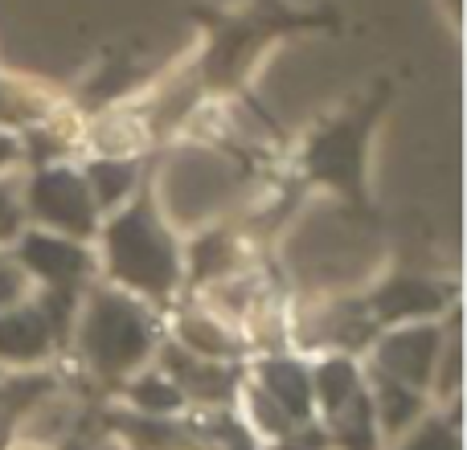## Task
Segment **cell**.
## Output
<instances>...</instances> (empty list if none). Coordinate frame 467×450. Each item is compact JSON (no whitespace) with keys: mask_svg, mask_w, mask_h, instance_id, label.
Instances as JSON below:
<instances>
[{"mask_svg":"<svg viewBox=\"0 0 467 450\" xmlns=\"http://www.w3.org/2000/svg\"><path fill=\"white\" fill-rule=\"evenodd\" d=\"M394 98V82L381 78L373 82V90H365L357 103H348L345 111H337L332 119H324L320 128L307 136L304 152H299V172L312 185H324L328 193H337L340 201H348L357 213L369 210V193H365V156H369V136L378 128L381 111Z\"/></svg>","mask_w":467,"mask_h":450,"instance_id":"obj_1","label":"cell"},{"mask_svg":"<svg viewBox=\"0 0 467 450\" xmlns=\"http://www.w3.org/2000/svg\"><path fill=\"white\" fill-rule=\"evenodd\" d=\"M103 250H107V274L119 287L136 291V295L164 303L181 287V246L164 230L148 180L140 185L136 201L103 225Z\"/></svg>","mask_w":467,"mask_h":450,"instance_id":"obj_2","label":"cell"},{"mask_svg":"<svg viewBox=\"0 0 467 450\" xmlns=\"http://www.w3.org/2000/svg\"><path fill=\"white\" fill-rule=\"evenodd\" d=\"M193 16L210 29V49L202 57L205 90H238L242 74L250 70V62L266 41L291 29H324L337 21L332 13H304V8H287L279 0H258L234 16H222L218 8H193Z\"/></svg>","mask_w":467,"mask_h":450,"instance_id":"obj_3","label":"cell"},{"mask_svg":"<svg viewBox=\"0 0 467 450\" xmlns=\"http://www.w3.org/2000/svg\"><path fill=\"white\" fill-rule=\"evenodd\" d=\"M156 320L123 287H90L87 315L78 328V353L103 381H123L152 356Z\"/></svg>","mask_w":467,"mask_h":450,"instance_id":"obj_4","label":"cell"},{"mask_svg":"<svg viewBox=\"0 0 467 450\" xmlns=\"http://www.w3.org/2000/svg\"><path fill=\"white\" fill-rule=\"evenodd\" d=\"M25 218L49 225L66 238H95L99 233V205L87 177L66 164H41L25 189Z\"/></svg>","mask_w":467,"mask_h":450,"instance_id":"obj_5","label":"cell"},{"mask_svg":"<svg viewBox=\"0 0 467 450\" xmlns=\"http://www.w3.org/2000/svg\"><path fill=\"white\" fill-rule=\"evenodd\" d=\"M460 287L455 282H439L414 271H394L381 287H373L361 299V312L369 315L373 328H398V323H414L439 315L443 307H455Z\"/></svg>","mask_w":467,"mask_h":450,"instance_id":"obj_6","label":"cell"},{"mask_svg":"<svg viewBox=\"0 0 467 450\" xmlns=\"http://www.w3.org/2000/svg\"><path fill=\"white\" fill-rule=\"evenodd\" d=\"M443 336H447V328L439 320L435 323H427V320L398 323L386 336L373 340V373L394 377L410 389H431L439 353H443Z\"/></svg>","mask_w":467,"mask_h":450,"instance_id":"obj_7","label":"cell"},{"mask_svg":"<svg viewBox=\"0 0 467 450\" xmlns=\"http://www.w3.org/2000/svg\"><path fill=\"white\" fill-rule=\"evenodd\" d=\"M16 262L29 271V279L41 282V291H66V295H82V287L95 274V254L82 246L78 238L66 233H41L21 230L16 233Z\"/></svg>","mask_w":467,"mask_h":450,"instance_id":"obj_8","label":"cell"},{"mask_svg":"<svg viewBox=\"0 0 467 450\" xmlns=\"http://www.w3.org/2000/svg\"><path fill=\"white\" fill-rule=\"evenodd\" d=\"M161 373L185 394V402L197 397V402L226 405L242 385L238 364H218L213 356H202L185 344H164L161 348Z\"/></svg>","mask_w":467,"mask_h":450,"instance_id":"obj_9","label":"cell"},{"mask_svg":"<svg viewBox=\"0 0 467 450\" xmlns=\"http://www.w3.org/2000/svg\"><path fill=\"white\" fill-rule=\"evenodd\" d=\"M54 348L62 344H57L37 299H21L0 312V364H37Z\"/></svg>","mask_w":467,"mask_h":450,"instance_id":"obj_10","label":"cell"},{"mask_svg":"<svg viewBox=\"0 0 467 450\" xmlns=\"http://www.w3.org/2000/svg\"><path fill=\"white\" fill-rule=\"evenodd\" d=\"M254 377H258V389L287 414L296 426L312 422L316 414V397H312V369L296 356H263L254 364Z\"/></svg>","mask_w":467,"mask_h":450,"instance_id":"obj_11","label":"cell"},{"mask_svg":"<svg viewBox=\"0 0 467 450\" xmlns=\"http://www.w3.org/2000/svg\"><path fill=\"white\" fill-rule=\"evenodd\" d=\"M361 389H365V377L357 373L353 356H345V353L324 356V361L312 369V397L320 402V410L328 414V418L337 410H345Z\"/></svg>","mask_w":467,"mask_h":450,"instance_id":"obj_12","label":"cell"},{"mask_svg":"<svg viewBox=\"0 0 467 450\" xmlns=\"http://www.w3.org/2000/svg\"><path fill=\"white\" fill-rule=\"evenodd\" d=\"M373 377V414H378L381 430L389 438H398L402 430L414 426V418L422 414V389H410L394 377H381V373H369Z\"/></svg>","mask_w":467,"mask_h":450,"instance_id":"obj_13","label":"cell"},{"mask_svg":"<svg viewBox=\"0 0 467 450\" xmlns=\"http://www.w3.org/2000/svg\"><path fill=\"white\" fill-rule=\"evenodd\" d=\"M328 435L340 450H378V414H373V397H369V385L328 418Z\"/></svg>","mask_w":467,"mask_h":450,"instance_id":"obj_14","label":"cell"},{"mask_svg":"<svg viewBox=\"0 0 467 450\" xmlns=\"http://www.w3.org/2000/svg\"><path fill=\"white\" fill-rule=\"evenodd\" d=\"M140 164L136 160H95L82 177H87L90 193H95V205L99 210H111V205L123 201V193L140 185Z\"/></svg>","mask_w":467,"mask_h":450,"instance_id":"obj_15","label":"cell"},{"mask_svg":"<svg viewBox=\"0 0 467 450\" xmlns=\"http://www.w3.org/2000/svg\"><path fill=\"white\" fill-rule=\"evenodd\" d=\"M238 262V246L230 241V233L210 230L193 241V287H202L205 279H222L230 266Z\"/></svg>","mask_w":467,"mask_h":450,"instance_id":"obj_16","label":"cell"},{"mask_svg":"<svg viewBox=\"0 0 467 450\" xmlns=\"http://www.w3.org/2000/svg\"><path fill=\"white\" fill-rule=\"evenodd\" d=\"M49 389V377H16V381H0V450H5L13 422L37 402Z\"/></svg>","mask_w":467,"mask_h":450,"instance_id":"obj_17","label":"cell"},{"mask_svg":"<svg viewBox=\"0 0 467 450\" xmlns=\"http://www.w3.org/2000/svg\"><path fill=\"white\" fill-rule=\"evenodd\" d=\"M128 397L140 405V410H148V414H177L181 405H185V394H181V389L172 385L164 373H144L140 381H131Z\"/></svg>","mask_w":467,"mask_h":450,"instance_id":"obj_18","label":"cell"},{"mask_svg":"<svg viewBox=\"0 0 467 450\" xmlns=\"http://www.w3.org/2000/svg\"><path fill=\"white\" fill-rule=\"evenodd\" d=\"M402 450H460V410H451L447 418H427L410 438L402 443Z\"/></svg>","mask_w":467,"mask_h":450,"instance_id":"obj_19","label":"cell"},{"mask_svg":"<svg viewBox=\"0 0 467 450\" xmlns=\"http://www.w3.org/2000/svg\"><path fill=\"white\" fill-rule=\"evenodd\" d=\"M250 405H254V418H258V426L266 430V435H275V438H287L291 430H296V422L287 418V414L279 410V405L271 402V397L263 394V389H250Z\"/></svg>","mask_w":467,"mask_h":450,"instance_id":"obj_20","label":"cell"},{"mask_svg":"<svg viewBox=\"0 0 467 450\" xmlns=\"http://www.w3.org/2000/svg\"><path fill=\"white\" fill-rule=\"evenodd\" d=\"M21 299H29V271H25L21 262L0 258V312L21 303Z\"/></svg>","mask_w":467,"mask_h":450,"instance_id":"obj_21","label":"cell"},{"mask_svg":"<svg viewBox=\"0 0 467 450\" xmlns=\"http://www.w3.org/2000/svg\"><path fill=\"white\" fill-rule=\"evenodd\" d=\"M25 230V205L16 201V185L0 180V241L16 238Z\"/></svg>","mask_w":467,"mask_h":450,"instance_id":"obj_22","label":"cell"},{"mask_svg":"<svg viewBox=\"0 0 467 450\" xmlns=\"http://www.w3.org/2000/svg\"><path fill=\"white\" fill-rule=\"evenodd\" d=\"M25 156V148L16 144L13 136H8V131H0V169H8V164H16Z\"/></svg>","mask_w":467,"mask_h":450,"instance_id":"obj_23","label":"cell"}]
</instances>
